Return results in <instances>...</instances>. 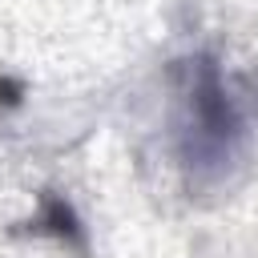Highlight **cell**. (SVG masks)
<instances>
[{
	"label": "cell",
	"mask_w": 258,
	"mask_h": 258,
	"mask_svg": "<svg viewBox=\"0 0 258 258\" xmlns=\"http://www.w3.org/2000/svg\"><path fill=\"white\" fill-rule=\"evenodd\" d=\"M177 85V113H173V161L194 185H218L242 165L258 109L250 97V73H226L214 52H198L173 69Z\"/></svg>",
	"instance_id": "cell-1"
},
{
	"label": "cell",
	"mask_w": 258,
	"mask_h": 258,
	"mask_svg": "<svg viewBox=\"0 0 258 258\" xmlns=\"http://www.w3.org/2000/svg\"><path fill=\"white\" fill-rule=\"evenodd\" d=\"M28 230L32 234H48V238H60V242H81V218L73 214V206L64 202V198H56V194H44L40 198V210L32 214V222H28Z\"/></svg>",
	"instance_id": "cell-2"
}]
</instances>
